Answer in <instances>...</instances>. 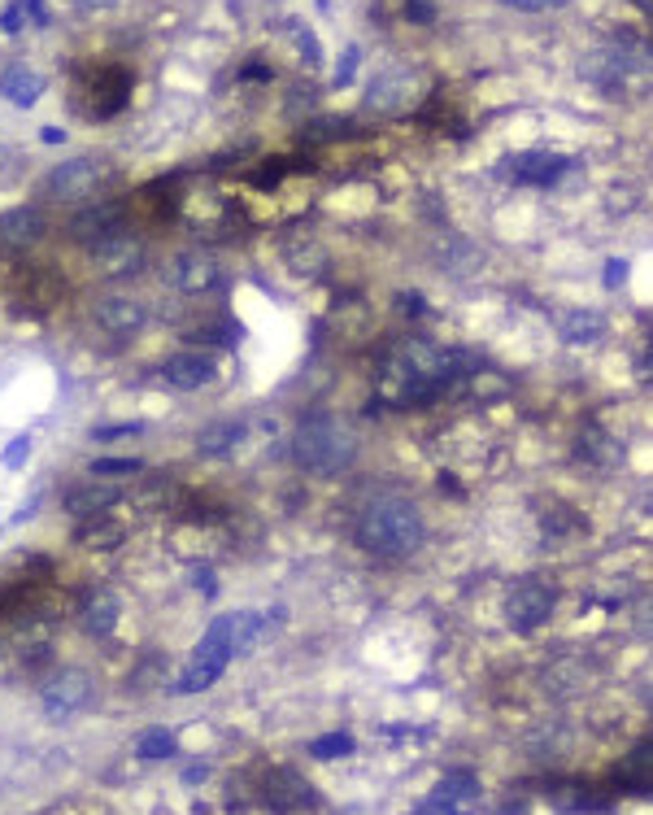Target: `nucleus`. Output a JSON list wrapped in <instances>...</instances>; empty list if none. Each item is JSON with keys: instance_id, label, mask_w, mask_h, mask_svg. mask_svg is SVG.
<instances>
[{"instance_id": "obj_1", "label": "nucleus", "mask_w": 653, "mask_h": 815, "mask_svg": "<svg viewBox=\"0 0 653 815\" xmlns=\"http://www.w3.org/2000/svg\"><path fill=\"white\" fill-rule=\"evenodd\" d=\"M479 362L462 349H440L423 336L397 341L380 358V402L384 406H427L458 384H466Z\"/></svg>"}, {"instance_id": "obj_2", "label": "nucleus", "mask_w": 653, "mask_h": 815, "mask_svg": "<svg viewBox=\"0 0 653 815\" xmlns=\"http://www.w3.org/2000/svg\"><path fill=\"white\" fill-rule=\"evenodd\" d=\"M423 536H427V519H423L419 501L397 488L371 493L354 514L358 550H367L371 559H384V563H401V559L419 555Z\"/></svg>"}, {"instance_id": "obj_3", "label": "nucleus", "mask_w": 653, "mask_h": 815, "mask_svg": "<svg viewBox=\"0 0 653 815\" xmlns=\"http://www.w3.org/2000/svg\"><path fill=\"white\" fill-rule=\"evenodd\" d=\"M261 628H266V620H261L257 611L218 615V620L205 628V637L196 641V650H192V659L183 663V672L175 676V693H201V689H209V685L227 672V663H231L235 654H244V650L261 637Z\"/></svg>"}, {"instance_id": "obj_4", "label": "nucleus", "mask_w": 653, "mask_h": 815, "mask_svg": "<svg viewBox=\"0 0 653 815\" xmlns=\"http://www.w3.org/2000/svg\"><path fill=\"white\" fill-rule=\"evenodd\" d=\"M292 458L305 475H345L358 462V432L341 415H305L292 432Z\"/></svg>"}, {"instance_id": "obj_5", "label": "nucleus", "mask_w": 653, "mask_h": 815, "mask_svg": "<svg viewBox=\"0 0 653 815\" xmlns=\"http://www.w3.org/2000/svg\"><path fill=\"white\" fill-rule=\"evenodd\" d=\"M579 79L592 84L601 97H623L631 84H649L653 79V40H644L636 31L610 36L579 62Z\"/></svg>"}, {"instance_id": "obj_6", "label": "nucleus", "mask_w": 653, "mask_h": 815, "mask_svg": "<svg viewBox=\"0 0 653 815\" xmlns=\"http://www.w3.org/2000/svg\"><path fill=\"white\" fill-rule=\"evenodd\" d=\"M97 698V680L84 667H62L40 685V706L49 720H71L79 711H88Z\"/></svg>"}, {"instance_id": "obj_7", "label": "nucleus", "mask_w": 653, "mask_h": 815, "mask_svg": "<svg viewBox=\"0 0 653 815\" xmlns=\"http://www.w3.org/2000/svg\"><path fill=\"white\" fill-rule=\"evenodd\" d=\"M553 607H558V589L549 581H518L505 594V624L527 637L553 620Z\"/></svg>"}, {"instance_id": "obj_8", "label": "nucleus", "mask_w": 653, "mask_h": 815, "mask_svg": "<svg viewBox=\"0 0 653 815\" xmlns=\"http://www.w3.org/2000/svg\"><path fill=\"white\" fill-rule=\"evenodd\" d=\"M479 798H484L479 776L458 767V772H445V776L436 780V789L427 793V802H419L410 815H475V811H479Z\"/></svg>"}, {"instance_id": "obj_9", "label": "nucleus", "mask_w": 653, "mask_h": 815, "mask_svg": "<svg viewBox=\"0 0 653 815\" xmlns=\"http://www.w3.org/2000/svg\"><path fill=\"white\" fill-rule=\"evenodd\" d=\"M575 162L566 153H549V149H527V153H514L501 162V175L518 188H553Z\"/></svg>"}, {"instance_id": "obj_10", "label": "nucleus", "mask_w": 653, "mask_h": 815, "mask_svg": "<svg viewBox=\"0 0 653 815\" xmlns=\"http://www.w3.org/2000/svg\"><path fill=\"white\" fill-rule=\"evenodd\" d=\"M105 179H110V166L105 162H97V157H71V162H62L53 175H49V196H57V201H88V196H97L101 188H105Z\"/></svg>"}, {"instance_id": "obj_11", "label": "nucleus", "mask_w": 653, "mask_h": 815, "mask_svg": "<svg viewBox=\"0 0 653 815\" xmlns=\"http://www.w3.org/2000/svg\"><path fill=\"white\" fill-rule=\"evenodd\" d=\"M144 266V240L131 231H114L101 244H92V270L105 280H127Z\"/></svg>"}, {"instance_id": "obj_12", "label": "nucleus", "mask_w": 653, "mask_h": 815, "mask_svg": "<svg viewBox=\"0 0 653 815\" xmlns=\"http://www.w3.org/2000/svg\"><path fill=\"white\" fill-rule=\"evenodd\" d=\"M170 284H175L183 297H205V293H214V289L222 284V266H218L214 253L188 249V253H179V257L170 262Z\"/></svg>"}, {"instance_id": "obj_13", "label": "nucleus", "mask_w": 653, "mask_h": 815, "mask_svg": "<svg viewBox=\"0 0 653 815\" xmlns=\"http://www.w3.org/2000/svg\"><path fill=\"white\" fill-rule=\"evenodd\" d=\"M414 92H419V71L414 66H393V71L375 75L367 105L375 114H397V110H406L414 101Z\"/></svg>"}, {"instance_id": "obj_14", "label": "nucleus", "mask_w": 653, "mask_h": 815, "mask_svg": "<svg viewBox=\"0 0 653 815\" xmlns=\"http://www.w3.org/2000/svg\"><path fill=\"white\" fill-rule=\"evenodd\" d=\"M97 323L110 336H136L149 323V306L140 297H131V293H105L97 302Z\"/></svg>"}, {"instance_id": "obj_15", "label": "nucleus", "mask_w": 653, "mask_h": 815, "mask_svg": "<svg viewBox=\"0 0 653 815\" xmlns=\"http://www.w3.org/2000/svg\"><path fill=\"white\" fill-rule=\"evenodd\" d=\"M162 375H166L170 389H179V393H196V389H209V384L218 380V362H214V354L183 349V354L166 358Z\"/></svg>"}, {"instance_id": "obj_16", "label": "nucleus", "mask_w": 653, "mask_h": 815, "mask_svg": "<svg viewBox=\"0 0 653 815\" xmlns=\"http://www.w3.org/2000/svg\"><path fill=\"white\" fill-rule=\"evenodd\" d=\"M123 222H127V205H123V201H97V205H88V209L75 214L71 235L92 249V244H101L105 235L123 231Z\"/></svg>"}, {"instance_id": "obj_17", "label": "nucleus", "mask_w": 653, "mask_h": 815, "mask_svg": "<svg viewBox=\"0 0 653 815\" xmlns=\"http://www.w3.org/2000/svg\"><path fill=\"white\" fill-rule=\"evenodd\" d=\"M266 802H270L274 811H305V806L318 802V793H313V785H309L305 776L279 767V772L266 776Z\"/></svg>"}, {"instance_id": "obj_18", "label": "nucleus", "mask_w": 653, "mask_h": 815, "mask_svg": "<svg viewBox=\"0 0 653 815\" xmlns=\"http://www.w3.org/2000/svg\"><path fill=\"white\" fill-rule=\"evenodd\" d=\"M118 497H123V493H118L110 480L97 475V480H79V484H71L62 501H66L71 514H79V519H97V514H105Z\"/></svg>"}, {"instance_id": "obj_19", "label": "nucleus", "mask_w": 653, "mask_h": 815, "mask_svg": "<svg viewBox=\"0 0 653 815\" xmlns=\"http://www.w3.org/2000/svg\"><path fill=\"white\" fill-rule=\"evenodd\" d=\"M127 97H131V75L123 66H101L97 79H92V114L110 118L127 105Z\"/></svg>"}, {"instance_id": "obj_20", "label": "nucleus", "mask_w": 653, "mask_h": 815, "mask_svg": "<svg viewBox=\"0 0 653 815\" xmlns=\"http://www.w3.org/2000/svg\"><path fill=\"white\" fill-rule=\"evenodd\" d=\"M44 88H49V79L27 62H14L0 75V97H10V105H18V110H31L44 97Z\"/></svg>"}, {"instance_id": "obj_21", "label": "nucleus", "mask_w": 653, "mask_h": 815, "mask_svg": "<svg viewBox=\"0 0 653 815\" xmlns=\"http://www.w3.org/2000/svg\"><path fill=\"white\" fill-rule=\"evenodd\" d=\"M118 620H123V602H118L110 589H92V594L84 598V607H79V624H84V633H92V637H110V633L118 628Z\"/></svg>"}, {"instance_id": "obj_22", "label": "nucleus", "mask_w": 653, "mask_h": 815, "mask_svg": "<svg viewBox=\"0 0 653 815\" xmlns=\"http://www.w3.org/2000/svg\"><path fill=\"white\" fill-rule=\"evenodd\" d=\"M40 235H44V214L36 205L31 209L23 205V209L0 218V244H5V249H31Z\"/></svg>"}, {"instance_id": "obj_23", "label": "nucleus", "mask_w": 653, "mask_h": 815, "mask_svg": "<svg viewBox=\"0 0 653 815\" xmlns=\"http://www.w3.org/2000/svg\"><path fill=\"white\" fill-rule=\"evenodd\" d=\"M244 419H218V423H209V428H201V436H196V454H205V458H222V454H231L240 441H244Z\"/></svg>"}, {"instance_id": "obj_24", "label": "nucleus", "mask_w": 653, "mask_h": 815, "mask_svg": "<svg viewBox=\"0 0 653 815\" xmlns=\"http://www.w3.org/2000/svg\"><path fill=\"white\" fill-rule=\"evenodd\" d=\"M618 785L631 789V793H653V741L636 746V750L623 759V767H618Z\"/></svg>"}, {"instance_id": "obj_25", "label": "nucleus", "mask_w": 653, "mask_h": 815, "mask_svg": "<svg viewBox=\"0 0 653 815\" xmlns=\"http://www.w3.org/2000/svg\"><path fill=\"white\" fill-rule=\"evenodd\" d=\"M601 332H605V319L597 310H566L558 319V336L566 345H592V341H601Z\"/></svg>"}, {"instance_id": "obj_26", "label": "nucleus", "mask_w": 653, "mask_h": 815, "mask_svg": "<svg viewBox=\"0 0 653 815\" xmlns=\"http://www.w3.org/2000/svg\"><path fill=\"white\" fill-rule=\"evenodd\" d=\"M75 540L84 550H114L118 540H123V523H110L105 514H97V519H84V527L75 532Z\"/></svg>"}, {"instance_id": "obj_27", "label": "nucleus", "mask_w": 653, "mask_h": 815, "mask_svg": "<svg viewBox=\"0 0 653 815\" xmlns=\"http://www.w3.org/2000/svg\"><path fill=\"white\" fill-rule=\"evenodd\" d=\"M170 754H175V733H170V728H153V733H144L140 746H136V759H144V763H162V759H170Z\"/></svg>"}, {"instance_id": "obj_28", "label": "nucleus", "mask_w": 653, "mask_h": 815, "mask_svg": "<svg viewBox=\"0 0 653 815\" xmlns=\"http://www.w3.org/2000/svg\"><path fill=\"white\" fill-rule=\"evenodd\" d=\"M354 750V737L349 733H332V737H318L309 741V759H341Z\"/></svg>"}, {"instance_id": "obj_29", "label": "nucleus", "mask_w": 653, "mask_h": 815, "mask_svg": "<svg viewBox=\"0 0 653 815\" xmlns=\"http://www.w3.org/2000/svg\"><path fill=\"white\" fill-rule=\"evenodd\" d=\"M88 471H92V475H136L140 462H136V458H97Z\"/></svg>"}, {"instance_id": "obj_30", "label": "nucleus", "mask_w": 653, "mask_h": 815, "mask_svg": "<svg viewBox=\"0 0 653 815\" xmlns=\"http://www.w3.org/2000/svg\"><path fill=\"white\" fill-rule=\"evenodd\" d=\"M406 18L410 23H436V0H406Z\"/></svg>"}, {"instance_id": "obj_31", "label": "nucleus", "mask_w": 653, "mask_h": 815, "mask_svg": "<svg viewBox=\"0 0 653 815\" xmlns=\"http://www.w3.org/2000/svg\"><path fill=\"white\" fill-rule=\"evenodd\" d=\"M505 10H518V14H545V10H558L566 0H501Z\"/></svg>"}, {"instance_id": "obj_32", "label": "nucleus", "mask_w": 653, "mask_h": 815, "mask_svg": "<svg viewBox=\"0 0 653 815\" xmlns=\"http://www.w3.org/2000/svg\"><path fill=\"white\" fill-rule=\"evenodd\" d=\"M27 23H31V18H27V0H18V5H10V10H5V18H0V27H5L10 36H14V31H23Z\"/></svg>"}, {"instance_id": "obj_33", "label": "nucleus", "mask_w": 653, "mask_h": 815, "mask_svg": "<svg viewBox=\"0 0 653 815\" xmlns=\"http://www.w3.org/2000/svg\"><path fill=\"white\" fill-rule=\"evenodd\" d=\"M627 270H631V266H627L623 257H610V262H605V289H623V284H627Z\"/></svg>"}, {"instance_id": "obj_34", "label": "nucleus", "mask_w": 653, "mask_h": 815, "mask_svg": "<svg viewBox=\"0 0 653 815\" xmlns=\"http://www.w3.org/2000/svg\"><path fill=\"white\" fill-rule=\"evenodd\" d=\"M354 71H358V49H345L341 66H336V88H349L354 84Z\"/></svg>"}, {"instance_id": "obj_35", "label": "nucleus", "mask_w": 653, "mask_h": 815, "mask_svg": "<svg viewBox=\"0 0 653 815\" xmlns=\"http://www.w3.org/2000/svg\"><path fill=\"white\" fill-rule=\"evenodd\" d=\"M296 44H300V53L309 58V66H322V53H318V40H313V31L296 27Z\"/></svg>"}, {"instance_id": "obj_36", "label": "nucleus", "mask_w": 653, "mask_h": 815, "mask_svg": "<svg viewBox=\"0 0 653 815\" xmlns=\"http://www.w3.org/2000/svg\"><path fill=\"white\" fill-rule=\"evenodd\" d=\"M136 432H144V423H118V428H97V432H92V441H118V436H136Z\"/></svg>"}, {"instance_id": "obj_37", "label": "nucleus", "mask_w": 653, "mask_h": 815, "mask_svg": "<svg viewBox=\"0 0 653 815\" xmlns=\"http://www.w3.org/2000/svg\"><path fill=\"white\" fill-rule=\"evenodd\" d=\"M27 454H31V436H18V441L5 449V458H0V462H5V467H18Z\"/></svg>"}, {"instance_id": "obj_38", "label": "nucleus", "mask_w": 653, "mask_h": 815, "mask_svg": "<svg viewBox=\"0 0 653 815\" xmlns=\"http://www.w3.org/2000/svg\"><path fill=\"white\" fill-rule=\"evenodd\" d=\"M79 5H84L88 14H101V10H114V5H118V0H79Z\"/></svg>"}, {"instance_id": "obj_39", "label": "nucleus", "mask_w": 653, "mask_h": 815, "mask_svg": "<svg viewBox=\"0 0 653 815\" xmlns=\"http://www.w3.org/2000/svg\"><path fill=\"white\" fill-rule=\"evenodd\" d=\"M244 79H270V71H266V66H248Z\"/></svg>"}, {"instance_id": "obj_40", "label": "nucleus", "mask_w": 653, "mask_h": 815, "mask_svg": "<svg viewBox=\"0 0 653 815\" xmlns=\"http://www.w3.org/2000/svg\"><path fill=\"white\" fill-rule=\"evenodd\" d=\"M66 131H57V127H44V144H57Z\"/></svg>"}, {"instance_id": "obj_41", "label": "nucleus", "mask_w": 653, "mask_h": 815, "mask_svg": "<svg viewBox=\"0 0 653 815\" xmlns=\"http://www.w3.org/2000/svg\"><path fill=\"white\" fill-rule=\"evenodd\" d=\"M5 166H10V149H5V144H0V170H5Z\"/></svg>"}]
</instances>
